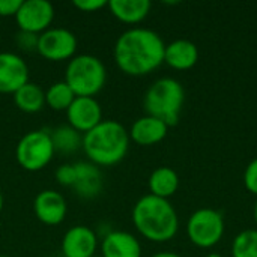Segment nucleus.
<instances>
[{
	"label": "nucleus",
	"instance_id": "nucleus-1",
	"mask_svg": "<svg viewBox=\"0 0 257 257\" xmlns=\"http://www.w3.org/2000/svg\"><path fill=\"white\" fill-rule=\"evenodd\" d=\"M166 44L161 36L143 27L123 32L114 44V62L126 75H148L164 62Z\"/></svg>",
	"mask_w": 257,
	"mask_h": 257
},
{
	"label": "nucleus",
	"instance_id": "nucleus-2",
	"mask_svg": "<svg viewBox=\"0 0 257 257\" xmlns=\"http://www.w3.org/2000/svg\"><path fill=\"white\" fill-rule=\"evenodd\" d=\"M133 223L140 235L154 242L170 241L179 229L178 214L170 202L152 194L143 196L134 205Z\"/></svg>",
	"mask_w": 257,
	"mask_h": 257
},
{
	"label": "nucleus",
	"instance_id": "nucleus-3",
	"mask_svg": "<svg viewBox=\"0 0 257 257\" xmlns=\"http://www.w3.org/2000/svg\"><path fill=\"white\" fill-rule=\"evenodd\" d=\"M130 133L116 120H102L93 130L83 134L81 148L92 164L114 166L120 163L130 148Z\"/></svg>",
	"mask_w": 257,
	"mask_h": 257
},
{
	"label": "nucleus",
	"instance_id": "nucleus-4",
	"mask_svg": "<svg viewBox=\"0 0 257 257\" xmlns=\"http://www.w3.org/2000/svg\"><path fill=\"white\" fill-rule=\"evenodd\" d=\"M185 101L182 84L175 78H160L146 92L143 105L149 116L163 120L167 126L176 125Z\"/></svg>",
	"mask_w": 257,
	"mask_h": 257
},
{
	"label": "nucleus",
	"instance_id": "nucleus-5",
	"mask_svg": "<svg viewBox=\"0 0 257 257\" xmlns=\"http://www.w3.org/2000/svg\"><path fill=\"white\" fill-rule=\"evenodd\" d=\"M107 81V71L101 59L92 54L74 56L65 71V83L75 96H95Z\"/></svg>",
	"mask_w": 257,
	"mask_h": 257
},
{
	"label": "nucleus",
	"instance_id": "nucleus-6",
	"mask_svg": "<svg viewBox=\"0 0 257 257\" xmlns=\"http://www.w3.org/2000/svg\"><path fill=\"white\" fill-rule=\"evenodd\" d=\"M56 154L51 134L42 130L24 134L15 148L18 164L27 172H39L45 169Z\"/></svg>",
	"mask_w": 257,
	"mask_h": 257
},
{
	"label": "nucleus",
	"instance_id": "nucleus-7",
	"mask_svg": "<svg viewBox=\"0 0 257 257\" xmlns=\"http://www.w3.org/2000/svg\"><path fill=\"white\" fill-rule=\"evenodd\" d=\"M187 233L190 241L200 248H211L220 242L224 233L223 215L209 208L196 211L187 224Z\"/></svg>",
	"mask_w": 257,
	"mask_h": 257
},
{
	"label": "nucleus",
	"instance_id": "nucleus-8",
	"mask_svg": "<svg viewBox=\"0 0 257 257\" xmlns=\"http://www.w3.org/2000/svg\"><path fill=\"white\" fill-rule=\"evenodd\" d=\"M36 51L50 62L68 60L72 59L77 51V38L68 29H48L39 35Z\"/></svg>",
	"mask_w": 257,
	"mask_h": 257
},
{
	"label": "nucleus",
	"instance_id": "nucleus-9",
	"mask_svg": "<svg viewBox=\"0 0 257 257\" xmlns=\"http://www.w3.org/2000/svg\"><path fill=\"white\" fill-rule=\"evenodd\" d=\"M54 18V8L47 0H23L15 21L21 32L41 35L50 29Z\"/></svg>",
	"mask_w": 257,
	"mask_h": 257
},
{
	"label": "nucleus",
	"instance_id": "nucleus-10",
	"mask_svg": "<svg viewBox=\"0 0 257 257\" xmlns=\"http://www.w3.org/2000/svg\"><path fill=\"white\" fill-rule=\"evenodd\" d=\"M66 119L72 130L80 134H86L102 122V110L95 98L75 96L66 110Z\"/></svg>",
	"mask_w": 257,
	"mask_h": 257
},
{
	"label": "nucleus",
	"instance_id": "nucleus-11",
	"mask_svg": "<svg viewBox=\"0 0 257 257\" xmlns=\"http://www.w3.org/2000/svg\"><path fill=\"white\" fill-rule=\"evenodd\" d=\"M29 83V68L21 56L9 51L0 53V93H15Z\"/></svg>",
	"mask_w": 257,
	"mask_h": 257
},
{
	"label": "nucleus",
	"instance_id": "nucleus-12",
	"mask_svg": "<svg viewBox=\"0 0 257 257\" xmlns=\"http://www.w3.org/2000/svg\"><path fill=\"white\" fill-rule=\"evenodd\" d=\"M98 248L96 233L87 226H74L63 235V257H93Z\"/></svg>",
	"mask_w": 257,
	"mask_h": 257
},
{
	"label": "nucleus",
	"instance_id": "nucleus-13",
	"mask_svg": "<svg viewBox=\"0 0 257 257\" xmlns=\"http://www.w3.org/2000/svg\"><path fill=\"white\" fill-rule=\"evenodd\" d=\"M33 211L36 218L47 226H57L66 217L65 197L54 190L41 191L33 200Z\"/></svg>",
	"mask_w": 257,
	"mask_h": 257
},
{
	"label": "nucleus",
	"instance_id": "nucleus-14",
	"mask_svg": "<svg viewBox=\"0 0 257 257\" xmlns=\"http://www.w3.org/2000/svg\"><path fill=\"white\" fill-rule=\"evenodd\" d=\"M101 257H142V245L134 235L113 230L101 242Z\"/></svg>",
	"mask_w": 257,
	"mask_h": 257
},
{
	"label": "nucleus",
	"instance_id": "nucleus-15",
	"mask_svg": "<svg viewBox=\"0 0 257 257\" xmlns=\"http://www.w3.org/2000/svg\"><path fill=\"white\" fill-rule=\"evenodd\" d=\"M167 131L169 126L163 120L146 114L133 123L130 130V139L140 146H154L166 139Z\"/></svg>",
	"mask_w": 257,
	"mask_h": 257
},
{
	"label": "nucleus",
	"instance_id": "nucleus-16",
	"mask_svg": "<svg viewBox=\"0 0 257 257\" xmlns=\"http://www.w3.org/2000/svg\"><path fill=\"white\" fill-rule=\"evenodd\" d=\"M199 60V48L187 39H176L166 45L164 62L178 71L191 69Z\"/></svg>",
	"mask_w": 257,
	"mask_h": 257
},
{
	"label": "nucleus",
	"instance_id": "nucleus-17",
	"mask_svg": "<svg viewBox=\"0 0 257 257\" xmlns=\"http://www.w3.org/2000/svg\"><path fill=\"white\" fill-rule=\"evenodd\" d=\"M107 6L113 17L125 24H137L143 21L151 11L149 0H110Z\"/></svg>",
	"mask_w": 257,
	"mask_h": 257
},
{
	"label": "nucleus",
	"instance_id": "nucleus-18",
	"mask_svg": "<svg viewBox=\"0 0 257 257\" xmlns=\"http://www.w3.org/2000/svg\"><path fill=\"white\" fill-rule=\"evenodd\" d=\"M179 176L170 167H158L149 176V190L152 196L169 199L178 191Z\"/></svg>",
	"mask_w": 257,
	"mask_h": 257
},
{
	"label": "nucleus",
	"instance_id": "nucleus-19",
	"mask_svg": "<svg viewBox=\"0 0 257 257\" xmlns=\"http://www.w3.org/2000/svg\"><path fill=\"white\" fill-rule=\"evenodd\" d=\"M75 172H77V182L74 188L77 190V193L86 197L98 194L101 188V173L98 167L92 163H77Z\"/></svg>",
	"mask_w": 257,
	"mask_h": 257
},
{
	"label": "nucleus",
	"instance_id": "nucleus-20",
	"mask_svg": "<svg viewBox=\"0 0 257 257\" xmlns=\"http://www.w3.org/2000/svg\"><path fill=\"white\" fill-rule=\"evenodd\" d=\"M14 102L24 113H38L45 105V92L29 81L14 93Z\"/></svg>",
	"mask_w": 257,
	"mask_h": 257
},
{
	"label": "nucleus",
	"instance_id": "nucleus-21",
	"mask_svg": "<svg viewBox=\"0 0 257 257\" xmlns=\"http://www.w3.org/2000/svg\"><path fill=\"white\" fill-rule=\"evenodd\" d=\"M74 99L75 95L65 81L51 84L45 92V104L54 111H66Z\"/></svg>",
	"mask_w": 257,
	"mask_h": 257
},
{
	"label": "nucleus",
	"instance_id": "nucleus-22",
	"mask_svg": "<svg viewBox=\"0 0 257 257\" xmlns=\"http://www.w3.org/2000/svg\"><path fill=\"white\" fill-rule=\"evenodd\" d=\"M51 139H53L54 149L56 151H60L63 154H69V152L77 151L81 146V143H83L81 134L77 133L75 130H72L69 125L68 126L57 128L51 134Z\"/></svg>",
	"mask_w": 257,
	"mask_h": 257
},
{
	"label": "nucleus",
	"instance_id": "nucleus-23",
	"mask_svg": "<svg viewBox=\"0 0 257 257\" xmlns=\"http://www.w3.org/2000/svg\"><path fill=\"white\" fill-rule=\"evenodd\" d=\"M233 257H257V230L241 232L232 244Z\"/></svg>",
	"mask_w": 257,
	"mask_h": 257
},
{
	"label": "nucleus",
	"instance_id": "nucleus-24",
	"mask_svg": "<svg viewBox=\"0 0 257 257\" xmlns=\"http://www.w3.org/2000/svg\"><path fill=\"white\" fill-rule=\"evenodd\" d=\"M56 181L63 187H74L77 182L75 164H63L56 170Z\"/></svg>",
	"mask_w": 257,
	"mask_h": 257
},
{
	"label": "nucleus",
	"instance_id": "nucleus-25",
	"mask_svg": "<svg viewBox=\"0 0 257 257\" xmlns=\"http://www.w3.org/2000/svg\"><path fill=\"white\" fill-rule=\"evenodd\" d=\"M38 38L39 35H35V33H29V32H18L17 36H15V41H17V45L24 50V51H33L36 50L38 47Z\"/></svg>",
	"mask_w": 257,
	"mask_h": 257
},
{
	"label": "nucleus",
	"instance_id": "nucleus-26",
	"mask_svg": "<svg viewBox=\"0 0 257 257\" xmlns=\"http://www.w3.org/2000/svg\"><path fill=\"white\" fill-rule=\"evenodd\" d=\"M244 184L250 193L257 196V158L247 166L244 173Z\"/></svg>",
	"mask_w": 257,
	"mask_h": 257
},
{
	"label": "nucleus",
	"instance_id": "nucleus-27",
	"mask_svg": "<svg viewBox=\"0 0 257 257\" xmlns=\"http://www.w3.org/2000/svg\"><path fill=\"white\" fill-rule=\"evenodd\" d=\"M81 12H96L108 5L107 0H75L72 3Z\"/></svg>",
	"mask_w": 257,
	"mask_h": 257
},
{
	"label": "nucleus",
	"instance_id": "nucleus-28",
	"mask_svg": "<svg viewBox=\"0 0 257 257\" xmlns=\"http://www.w3.org/2000/svg\"><path fill=\"white\" fill-rule=\"evenodd\" d=\"M23 0H0V18L15 17Z\"/></svg>",
	"mask_w": 257,
	"mask_h": 257
},
{
	"label": "nucleus",
	"instance_id": "nucleus-29",
	"mask_svg": "<svg viewBox=\"0 0 257 257\" xmlns=\"http://www.w3.org/2000/svg\"><path fill=\"white\" fill-rule=\"evenodd\" d=\"M152 257H181L179 254H176V253H172V251H163V253H157V254H154Z\"/></svg>",
	"mask_w": 257,
	"mask_h": 257
},
{
	"label": "nucleus",
	"instance_id": "nucleus-30",
	"mask_svg": "<svg viewBox=\"0 0 257 257\" xmlns=\"http://www.w3.org/2000/svg\"><path fill=\"white\" fill-rule=\"evenodd\" d=\"M2 209H3V194L0 191V212H2Z\"/></svg>",
	"mask_w": 257,
	"mask_h": 257
},
{
	"label": "nucleus",
	"instance_id": "nucleus-31",
	"mask_svg": "<svg viewBox=\"0 0 257 257\" xmlns=\"http://www.w3.org/2000/svg\"><path fill=\"white\" fill-rule=\"evenodd\" d=\"M208 257H223L221 254H218V253H212V254H208Z\"/></svg>",
	"mask_w": 257,
	"mask_h": 257
},
{
	"label": "nucleus",
	"instance_id": "nucleus-32",
	"mask_svg": "<svg viewBox=\"0 0 257 257\" xmlns=\"http://www.w3.org/2000/svg\"><path fill=\"white\" fill-rule=\"evenodd\" d=\"M254 220H256V223H257V202H256V206H254Z\"/></svg>",
	"mask_w": 257,
	"mask_h": 257
},
{
	"label": "nucleus",
	"instance_id": "nucleus-33",
	"mask_svg": "<svg viewBox=\"0 0 257 257\" xmlns=\"http://www.w3.org/2000/svg\"><path fill=\"white\" fill-rule=\"evenodd\" d=\"M0 257H8V256H3V254H0Z\"/></svg>",
	"mask_w": 257,
	"mask_h": 257
},
{
	"label": "nucleus",
	"instance_id": "nucleus-34",
	"mask_svg": "<svg viewBox=\"0 0 257 257\" xmlns=\"http://www.w3.org/2000/svg\"><path fill=\"white\" fill-rule=\"evenodd\" d=\"M47 257H56V256H47Z\"/></svg>",
	"mask_w": 257,
	"mask_h": 257
},
{
	"label": "nucleus",
	"instance_id": "nucleus-35",
	"mask_svg": "<svg viewBox=\"0 0 257 257\" xmlns=\"http://www.w3.org/2000/svg\"><path fill=\"white\" fill-rule=\"evenodd\" d=\"M93 257H101V256H93Z\"/></svg>",
	"mask_w": 257,
	"mask_h": 257
}]
</instances>
